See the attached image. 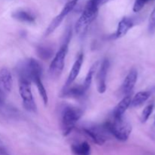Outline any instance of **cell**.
I'll use <instances>...</instances> for the list:
<instances>
[{
    "label": "cell",
    "instance_id": "cell-2",
    "mask_svg": "<svg viewBox=\"0 0 155 155\" xmlns=\"http://www.w3.org/2000/svg\"><path fill=\"white\" fill-rule=\"evenodd\" d=\"M109 131L117 140L125 142L130 137L132 132V126L123 117L114 118L113 120L105 123Z\"/></svg>",
    "mask_w": 155,
    "mask_h": 155
},
{
    "label": "cell",
    "instance_id": "cell-19",
    "mask_svg": "<svg viewBox=\"0 0 155 155\" xmlns=\"http://www.w3.org/2000/svg\"><path fill=\"white\" fill-rule=\"evenodd\" d=\"M153 110H154V104H150L147 107H145L141 115V122L143 124L146 123L152 114Z\"/></svg>",
    "mask_w": 155,
    "mask_h": 155
},
{
    "label": "cell",
    "instance_id": "cell-21",
    "mask_svg": "<svg viewBox=\"0 0 155 155\" xmlns=\"http://www.w3.org/2000/svg\"><path fill=\"white\" fill-rule=\"evenodd\" d=\"M148 1L150 0H136L133 6V11L135 12H140Z\"/></svg>",
    "mask_w": 155,
    "mask_h": 155
},
{
    "label": "cell",
    "instance_id": "cell-1",
    "mask_svg": "<svg viewBox=\"0 0 155 155\" xmlns=\"http://www.w3.org/2000/svg\"><path fill=\"white\" fill-rule=\"evenodd\" d=\"M83 110L73 106H66L61 112V129L64 136H68L83 116Z\"/></svg>",
    "mask_w": 155,
    "mask_h": 155
},
{
    "label": "cell",
    "instance_id": "cell-9",
    "mask_svg": "<svg viewBox=\"0 0 155 155\" xmlns=\"http://www.w3.org/2000/svg\"><path fill=\"white\" fill-rule=\"evenodd\" d=\"M138 79V71L136 69H132L129 72L127 76L126 77L122 86L120 88V91L124 95H130L132 90L135 87Z\"/></svg>",
    "mask_w": 155,
    "mask_h": 155
},
{
    "label": "cell",
    "instance_id": "cell-7",
    "mask_svg": "<svg viewBox=\"0 0 155 155\" xmlns=\"http://www.w3.org/2000/svg\"><path fill=\"white\" fill-rule=\"evenodd\" d=\"M77 2H78V0H70L68 2L66 3L64 7L63 8L61 12H60V14H59L58 15H57V16L52 20L51 24H49L48 28L46 29L45 33V36H48V35L51 34V33H53V32L56 30V28L61 24V22L63 21V20L64 19L65 17L74 9V8L75 7V5H77Z\"/></svg>",
    "mask_w": 155,
    "mask_h": 155
},
{
    "label": "cell",
    "instance_id": "cell-14",
    "mask_svg": "<svg viewBox=\"0 0 155 155\" xmlns=\"http://www.w3.org/2000/svg\"><path fill=\"white\" fill-rule=\"evenodd\" d=\"M71 150L74 155H90L91 154V147L86 142L74 144L71 146Z\"/></svg>",
    "mask_w": 155,
    "mask_h": 155
},
{
    "label": "cell",
    "instance_id": "cell-8",
    "mask_svg": "<svg viewBox=\"0 0 155 155\" xmlns=\"http://www.w3.org/2000/svg\"><path fill=\"white\" fill-rule=\"evenodd\" d=\"M109 63L108 59L104 58L101 62L100 68L97 73L96 82H97V89L99 93H104L106 91V78H107V74L109 69Z\"/></svg>",
    "mask_w": 155,
    "mask_h": 155
},
{
    "label": "cell",
    "instance_id": "cell-11",
    "mask_svg": "<svg viewBox=\"0 0 155 155\" xmlns=\"http://www.w3.org/2000/svg\"><path fill=\"white\" fill-rule=\"evenodd\" d=\"M131 101L132 98L131 95H125L124 98L120 101L119 104L116 106V107L114 110L113 116L114 118H120L123 117L124 113L126 112V110L128 109V107H130V104H131Z\"/></svg>",
    "mask_w": 155,
    "mask_h": 155
},
{
    "label": "cell",
    "instance_id": "cell-20",
    "mask_svg": "<svg viewBox=\"0 0 155 155\" xmlns=\"http://www.w3.org/2000/svg\"><path fill=\"white\" fill-rule=\"evenodd\" d=\"M148 29L150 34L153 35L155 33V7L150 15Z\"/></svg>",
    "mask_w": 155,
    "mask_h": 155
},
{
    "label": "cell",
    "instance_id": "cell-13",
    "mask_svg": "<svg viewBox=\"0 0 155 155\" xmlns=\"http://www.w3.org/2000/svg\"><path fill=\"white\" fill-rule=\"evenodd\" d=\"M12 18L14 19L24 23H33L35 21V17L30 12L24 10L15 11L12 13Z\"/></svg>",
    "mask_w": 155,
    "mask_h": 155
},
{
    "label": "cell",
    "instance_id": "cell-5",
    "mask_svg": "<svg viewBox=\"0 0 155 155\" xmlns=\"http://www.w3.org/2000/svg\"><path fill=\"white\" fill-rule=\"evenodd\" d=\"M68 42H63L60 49L54 55L49 67V73L51 77L57 78L61 74L64 67L65 58L68 51Z\"/></svg>",
    "mask_w": 155,
    "mask_h": 155
},
{
    "label": "cell",
    "instance_id": "cell-17",
    "mask_svg": "<svg viewBox=\"0 0 155 155\" xmlns=\"http://www.w3.org/2000/svg\"><path fill=\"white\" fill-rule=\"evenodd\" d=\"M98 64V62L95 63L92 67H91V68L89 69V71H88V74H87V75H86V79H85V80H84V83H83V85L82 86H83V89L85 90V92H86V91L89 89V88L90 87L91 83H92V82L93 75H94V74H95V71H96Z\"/></svg>",
    "mask_w": 155,
    "mask_h": 155
},
{
    "label": "cell",
    "instance_id": "cell-15",
    "mask_svg": "<svg viewBox=\"0 0 155 155\" xmlns=\"http://www.w3.org/2000/svg\"><path fill=\"white\" fill-rule=\"evenodd\" d=\"M150 96H151V93L149 92H147V91L139 92L135 95V96L132 99L130 106L133 107H139V106L144 104L149 98Z\"/></svg>",
    "mask_w": 155,
    "mask_h": 155
},
{
    "label": "cell",
    "instance_id": "cell-16",
    "mask_svg": "<svg viewBox=\"0 0 155 155\" xmlns=\"http://www.w3.org/2000/svg\"><path fill=\"white\" fill-rule=\"evenodd\" d=\"M85 90L83 86H74L72 88H65L64 91V96L71 97V98H80L85 94Z\"/></svg>",
    "mask_w": 155,
    "mask_h": 155
},
{
    "label": "cell",
    "instance_id": "cell-12",
    "mask_svg": "<svg viewBox=\"0 0 155 155\" xmlns=\"http://www.w3.org/2000/svg\"><path fill=\"white\" fill-rule=\"evenodd\" d=\"M133 25H134V23L131 18H127V17L124 18L118 24L117 29L115 33V37L121 38L124 36L133 27Z\"/></svg>",
    "mask_w": 155,
    "mask_h": 155
},
{
    "label": "cell",
    "instance_id": "cell-4",
    "mask_svg": "<svg viewBox=\"0 0 155 155\" xmlns=\"http://www.w3.org/2000/svg\"><path fill=\"white\" fill-rule=\"evenodd\" d=\"M13 79L11 71L8 68L0 69V110L5 105L8 95L12 90Z\"/></svg>",
    "mask_w": 155,
    "mask_h": 155
},
{
    "label": "cell",
    "instance_id": "cell-10",
    "mask_svg": "<svg viewBox=\"0 0 155 155\" xmlns=\"http://www.w3.org/2000/svg\"><path fill=\"white\" fill-rule=\"evenodd\" d=\"M83 54H82L81 53V54H79L77 60L75 61L72 68H71V72H70L69 76H68V80H67L66 83H65V88H68L70 86H71V84H73L74 80L77 79V76H78L79 74H80V71L82 68V64H83Z\"/></svg>",
    "mask_w": 155,
    "mask_h": 155
},
{
    "label": "cell",
    "instance_id": "cell-3",
    "mask_svg": "<svg viewBox=\"0 0 155 155\" xmlns=\"http://www.w3.org/2000/svg\"><path fill=\"white\" fill-rule=\"evenodd\" d=\"M18 86H19V93L22 99L24 108L29 112L36 113L37 108L32 94L31 82L27 79L19 78Z\"/></svg>",
    "mask_w": 155,
    "mask_h": 155
},
{
    "label": "cell",
    "instance_id": "cell-22",
    "mask_svg": "<svg viewBox=\"0 0 155 155\" xmlns=\"http://www.w3.org/2000/svg\"><path fill=\"white\" fill-rule=\"evenodd\" d=\"M7 155H8V154H7Z\"/></svg>",
    "mask_w": 155,
    "mask_h": 155
},
{
    "label": "cell",
    "instance_id": "cell-6",
    "mask_svg": "<svg viewBox=\"0 0 155 155\" xmlns=\"http://www.w3.org/2000/svg\"><path fill=\"white\" fill-rule=\"evenodd\" d=\"M84 132L95 143L98 145H104L108 136L111 135L106 124L101 126L84 128Z\"/></svg>",
    "mask_w": 155,
    "mask_h": 155
},
{
    "label": "cell",
    "instance_id": "cell-18",
    "mask_svg": "<svg viewBox=\"0 0 155 155\" xmlns=\"http://www.w3.org/2000/svg\"><path fill=\"white\" fill-rule=\"evenodd\" d=\"M38 56L42 60H48L53 55V50L46 46H39L36 49Z\"/></svg>",
    "mask_w": 155,
    "mask_h": 155
}]
</instances>
